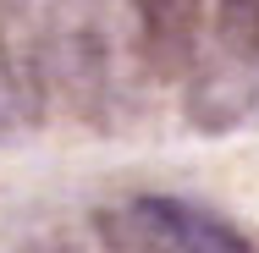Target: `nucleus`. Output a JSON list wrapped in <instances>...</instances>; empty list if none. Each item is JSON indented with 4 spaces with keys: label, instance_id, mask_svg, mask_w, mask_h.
Listing matches in <instances>:
<instances>
[{
    "label": "nucleus",
    "instance_id": "nucleus-1",
    "mask_svg": "<svg viewBox=\"0 0 259 253\" xmlns=\"http://www.w3.org/2000/svg\"><path fill=\"white\" fill-rule=\"evenodd\" d=\"M45 77L77 116L105 121L116 94V44L105 0H50L45 6Z\"/></svg>",
    "mask_w": 259,
    "mask_h": 253
},
{
    "label": "nucleus",
    "instance_id": "nucleus-2",
    "mask_svg": "<svg viewBox=\"0 0 259 253\" xmlns=\"http://www.w3.org/2000/svg\"><path fill=\"white\" fill-rule=\"evenodd\" d=\"M0 77L11 110L22 121H39L50 77H45V17L33 11V0H0Z\"/></svg>",
    "mask_w": 259,
    "mask_h": 253
},
{
    "label": "nucleus",
    "instance_id": "nucleus-3",
    "mask_svg": "<svg viewBox=\"0 0 259 253\" xmlns=\"http://www.w3.org/2000/svg\"><path fill=\"white\" fill-rule=\"evenodd\" d=\"M138 17V50L155 77H182L199 61L204 0H133Z\"/></svg>",
    "mask_w": 259,
    "mask_h": 253
},
{
    "label": "nucleus",
    "instance_id": "nucleus-4",
    "mask_svg": "<svg viewBox=\"0 0 259 253\" xmlns=\"http://www.w3.org/2000/svg\"><path fill=\"white\" fill-rule=\"evenodd\" d=\"M100 253H182V204L127 198L100 209Z\"/></svg>",
    "mask_w": 259,
    "mask_h": 253
},
{
    "label": "nucleus",
    "instance_id": "nucleus-5",
    "mask_svg": "<svg viewBox=\"0 0 259 253\" xmlns=\"http://www.w3.org/2000/svg\"><path fill=\"white\" fill-rule=\"evenodd\" d=\"M215 50L232 66L259 61V0H221L215 6Z\"/></svg>",
    "mask_w": 259,
    "mask_h": 253
},
{
    "label": "nucleus",
    "instance_id": "nucleus-6",
    "mask_svg": "<svg viewBox=\"0 0 259 253\" xmlns=\"http://www.w3.org/2000/svg\"><path fill=\"white\" fill-rule=\"evenodd\" d=\"M182 253H254V248H248L226 220L199 215V209L182 204Z\"/></svg>",
    "mask_w": 259,
    "mask_h": 253
},
{
    "label": "nucleus",
    "instance_id": "nucleus-7",
    "mask_svg": "<svg viewBox=\"0 0 259 253\" xmlns=\"http://www.w3.org/2000/svg\"><path fill=\"white\" fill-rule=\"evenodd\" d=\"M39 253H83L77 242H50V248H39Z\"/></svg>",
    "mask_w": 259,
    "mask_h": 253
}]
</instances>
